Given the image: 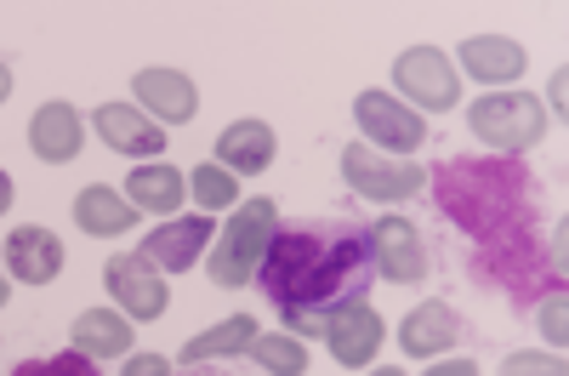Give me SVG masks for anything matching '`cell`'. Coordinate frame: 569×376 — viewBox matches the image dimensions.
<instances>
[{
	"instance_id": "17",
	"label": "cell",
	"mask_w": 569,
	"mask_h": 376,
	"mask_svg": "<svg viewBox=\"0 0 569 376\" xmlns=\"http://www.w3.org/2000/svg\"><path fill=\"white\" fill-rule=\"evenodd\" d=\"M74 222H80V234H91V240H120V234H131V222H137V206L109 182H86L74 195Z\"/></svg>"
},
{
	"instance_id": "22",
	"label": "cell",
	"mask_w": 569,
	"mask_h": 376,
	"mask_svg": "<svg viewBox=\"0 0 569 376\" xmlns=\"http://www.w3.org/2000/svg\"><path fill=\"white\" fill-rule=\"evenodd\" d=\"M246 354H251L268 376H308V348H302V337H291V332H257Z\"/></svg>"
},
{
	"instance_id": "28",
	"label": "cell",
	"mask_w": 569,
	"mask_h": 376,
	"mask_svg": "<svg viewBox=\"0 0 569 376\" xmlns=\"http://www.w3.org/2000/svg\"><path fill=\"white\" fill-rule=\"evenodd\" d=\"M421 376H479V365H472V359H433Z\"/></svg>"
},
{
	"instance_id": "11",
	"label": "cell",
	"mask_w": 569,
	"mask_h": 376,
	"mask_svg": "<svg viewBox=\"0 0 569 376\" xmlns=\"http://www.w3.org/2000/svg\"><path fill=\"white\" fill-rule=\"evenodd\" d=\"M0 257H7L12 279H23V286H52V279L63 274V240L52 228H40V222L12 228L7 246H0Z\"/></svg>"
},
{
	"instance_id": "2",
	"label": "cell",
	"mask_w": 569,
	"mask_h": 376,
	"mask_svg": "<svg viewBox=\"0 0 569 376\" xmlns=\"http://www.w3.org/2000/svg\"><path fill=\"white\" fill-rule=\"evenodd\" d=\"M273 228H279V211L273 200H240L228 217V228L211 240V286L222 291H240L257 279L262 257H268V240H273Z\"/></svg>"
},
{
	"instance_id": "27",
	"label": "cell",
	"mask_w": 569,
	"mask_h": 376,
	"mask_svg": "<svg viewBox=\"0 0 569 376\" xmlns=\"http://www.w3.org/2000/svg\"><path fill=\"white\" fill-rule=\"evenodd\" d=\"M120 376H171V359L166 354H137V359H126Z\"/></svg>"
},
{
	"instance_id": "18",
	"label": "cell",
	"mask_w": 569,
	"mask_h": 376,
	"mask_svg": "<svg viewBox=\"0 0 569 376\" xmlns=\"http://www.w3.org/2000/svg\"><path fill=\"white\" fill-rule=\"evenodd\" d=\"M461 69L472 75V80H485V86H507V80H518L530 69V58H525V46L518 40H501V34H472V40H461Z\"/></svg>"
},
{
	"instance_id": "13",
	"label": "cell",
	"mask_w": 569,
	"mask_h": 376,
	"mask_svg": "<svg viewBox=\"0 0 569 376\" xmlns=\"http://www.w3.org/2000/svg\"><path fill=\"white\" fill-rule=\"evenodd\" d=\"M80 144H86V120H80V109L74 103H40L34 109V120H29V149H34V160H46V166H69L74 155H80Z\"/></svg>"
},
{
	"instance_id": "9",
	"label": "cell",
	"mask_w": 569,
	"mask_h": 376,
	"mask_svg": "<svg viewBox=\"0 0 569 376\" xmlns=\"http://www.w3.org/2000/svg\"><path fill=\"white\" fill-rule=\"evenodd\" d=\"M370 257H376V274L393 279V286H421L427 279V246L421 234L410 228V217H382L370 228Z\"/></svg>"
},
{
	"instance_id": "26",
	"label": "cell",
	"mask_w": 569,
	"mask_h": 376,
	"mask_svg": "<svg viewBox=\"0 0 569 376\" xmlns=\"http://www.w3.org/2000/svg\"><path fill=\"white\" fill-rule=\"evenodd\" d=\"M541 337H547L552 354L569 343V297H563V286H552L547 303H541Z\"/></svg>"
},
{
	"instance_id": "7",
	"label": "cell",
	"mask_w": 569,
	"mask_h": 376,
	"mask_svg": "<svg viewBox=\"0 0 569 376\" xmlns=\"http://www.w3.org/2000/svg\"><path fill=\"white\" fill-rule=\"evenodd\" d=\"M103 286L114 291L120 314H126V319H137V325H149V319H160V314L171 308V291H166L160 268H154L149 257H142V251H120V257H109Z\"/></svg>"
},
{
	"instance_id": "21",
	"label": "cell",
	"mask_w": 569,
	"mask_h": 376,
	"mask_svg": "<svg viewBox=\"0 0 569 376\" xmlns=\"http://www.w3.org/2000/svg\"><path fill=\"white\" fill-rule=\"evenodd\" d=\"M257 332H262V325H257L251 314H233V319L211 325V332H200L194 343H182V365H206V359H228V354H246Z\"/></svg>"
},
{
	"instance_id": "5",
	"label": "cell",
	"mask_w": 569,
	"mask_h": 376,
	"mask_svg": "<svg viewBox=\"0 0 569 376\" xmlns=\"http://www.w3.org/2000/svg\"><path fill=\"white\" fill-rule=\"evenodd\" d=\"M342 177H348L353 195L382 200V206L410 200V195H421V188H427V171H421L416 160L382 155V149H370V144H348V149H342Z\"/></svg>"
},
{
	"instance_id": "23",
	"label": "cell",
	"mask_w": 569,
	"mask_h": 376,
	"mask_svg": "<svg viewBox=\"0 0 569 376\" xmlns=\"http://www.w3.org/2000/svg\"><path fill=\"white\" fill-rule=\"evenodd\" d=\"M188 195H194L206 211H228L233 200H246V195H240V177H233V171H222L217 160H206V166H194V171H188Z\"/></svg>"
},
{
	"instance_id": "32",
	"label": "cell",
	"mask_w": 569,
	"mask_h": 376,
	"mask_svg": "<svg viewBox=\"0 0 569 376\" xmlns=\"http://www.w3.org/2000/svg\"><path fill=\"white\" fill-rule=\"evenodd\" d=\"M7 206H12V177L0 171V211H7Z\"/></svg>"
},
{
	"instance_id": "10",
	"label": "cell",
	"mask_w": 569,
	"mask_h": 376,
	"mask_svg": "<svg viewBox=\"0 0 569 376\" xmlns=\"http://www.w3.org/2000/svg\"><path fill=\"white\" fill-rule=\"evenodd\" d=\"M131 91H137L142 115H149L154 126H188L200 115V91H194V80H188L182 69H137Z\"/></svg>"
},
{
	"instance_id": "6",
	"label": "cell",
	"mask_w": 569,
	"mask_h": 376,
	"mask_svg": "<svg viewBox=\"0 0 569 376\" xmlns=\"http://www.w3.org/2000/svg\"><path fill=\"white\" fill-rule=\"evenodd\" d=\"M353 120L365 131L359 144L382 149V155H399V160H410L427 144V120L410 103H399L393 91H359V98H353Z\"/></svg>"
},
{
	"instance_id": "34",
	"label": "cell",
	"mask_w": 569,
	"mask_h": 376,
	"mask_svg": "<svg viewBox=\"0 0 569 376\" xmlns=\"http://www.w3.org/2000/svg\"><path fill=\"white\" fill-rule=\"evenodd\" d=\"M370 376H405V370H399V365H376Z\"/></svg>"
},
{
	"instance_id": "16",
	"label": "cell",
	"mask_w": 569,
	"mask_h": 376,
	"mask_svg": "<svg viewBox=\"0 0 569 376\" xmlns=\"http://www.w3.org/2000/svg\"><path fill=\"white\" fill-rule=\"evenodd\" d=\"M273 155H279V137H273L268 120H233V126H222V137H217V166L233 171V177L268 171Z\"/></svg>"
},
{
	"instance_id": "14",
	"label": "cell",
	"mask_w": 569,
	"mask_h": 376,
	"mask_svg": "<svg viewBox=\"0 0 569 376\" xmlns=\"http://www.w3.org/2000/svg\"><path fill=\"white\" fill-rule=\"evenodd\" d=\"M456 337H461V319H456V308H450L445 297L416 303V308L405 314V325H399V348H405L410 359H439L445 348H456Z\"/></svg>"
},
{
	"instance_id": "33",
	"label": "cell",
	"mask_w": 569,
	"mask_h": 376,
	"mask_svg": "<svg viewBox=\"0 0 569 376\" xmlns=\"http://www.w3.org/2000/svg\"><path fill=\"white\" fill-rule=\"evenodd\" d=\"M7 303H12V279H7V274H0V308H7Z\"/></svg>"
},
{
	"instance_id": "25",
	"label": "cell",
	"mask_w": 569,
	"mask_h": 376,
	"mask_svg": "<svg viewBox=\"0 0 569 376\" xmlns=\"http://www.w3.org/2000/svg\"><path fill=\"white\" fill-rule=\"evenodd\" d=\"M501 376H563V354L547 348H518L501 359Z\"/></svg>"
},
{
	"instance_id": "4",
	"label": "cell",
	"mask_w": 569,
	"mask_h": 376,
	"mask_svg": "<svg viewBox=\"0 0 569 376\" xmlns=\"http://www.w3.org/2000/svg\"><path fill=\"white\" fill-rule=\"evenodd\" d=\"M393 86H399V103H410L421 120L461 109V69L439 52V46H410V52H399Z\"/></svg>"
},
{
	"instance_id": "24",
	"label": "cell",
	"mask_w": 569,
	"mask_h": 376,
	"mask_svg": "<svg viewBox=\"0 0 569 376\" xmlns=\"http://www.w3.org/2000/svg\"><path fill=\"white\" fill-rule=\"evenodd\" d=\"M12 376H103L98 370V359H86V354H58V359H23Z\"/></svg>"
},
{
	"instance_id": "3",
	"label": "cell",
	"mask_w": 569,
	"mask_h": 376,
	"mask_svg": "<svg viewBox=\"0 0 569 376\" xmlns=\"http://www.w3.org/2000/svg\"><path fill=\"white\" fill-rule=\"evenodd\" d=\"M467 126L485 149L512 160V155H530L547 137V103L530 98V91H485V98L467 109Z\"/></svg>"
},
{
	"instance_id": "31",
	"label": "cell",
	"mask_w": 569,
	"mask_h": 376,
	"mask_svg": "<svg viewBox=\"0 0 569 376\" xmlns=\"http://www.w3.org/2000/svg\"><path fill=\"white\" fill-rule=\"evenodd\" d=\"M12 98V63H0V103Z\"/></svg>"
},
{
	"instance_id": "19",
	"label": "cell",
	"mask_w": 569,
	"mask_h": 376,
	"mask_svg": "<svg viewBox=\"0 0 569 376\" xmlns=\"http://www.w3.org/2000/svg\"><path fill=\"white\" fill-rule=\"evenodd\" d=\"M69 337H74V354H86V359H126L131 354V319L120 308H86L69 325Z\"/></svg>"
},
{
	"instance_id": "20",
	"label": "cell",
	"mask_w": 569,
	"mask_h": 376,
	"mask_svg": "<svg viewBox=\"0 0 569 376\" xmlns=\"http://www.w3.org/2000/svg\"><path fill=\"white\" fill-rule=\"evenodd\" d=\"M126 200H131L137 211H160V217H171V211L182 206V171L166 166V160L131 166V177H126Z\"/></svg>"
},
{
	"instance_id": "30",
	"label": "cell",
	"mask_w": 569,
	"mask_h": 376,
	"mask_svg": "<svg viewBox=\"0 0 569 376\" xmlns=\"http://www.w3.org/2000/svg\"><path fill=\"white\" fill-rule=\"evenodd\" d=\"M563 91H569V75L558 69V75H552V120H563Z\"/></svg>"
},
{
	"instance_id": "15",
	"label": "cell",
	"mask_w": 569,
	"mask_h": 376,
	"mask_svg": "<svg viewBox=\"0 0 569 376\" xmlns=\"http://www.w3.org/2000/svg\"><path fill=\"white\" fill-rule=\"evenodd\" d=\"M91 131H98L114 155H131V160L137 155H166V131L137 103H103L98 115H91Z\"/></svg>"
},
{
	"instance_id": "29",
	"label": "cell",
	"mask_w": 569,
	"mask_h": 376,
	"mask_svg": "<svg viewBox=\"0 0 569 376\" xmlns=\"http://www.w3.org/2000/svg\"><path fill=\"white\" fill-rule=\"evenodd\" d=\"M563 240H569V222H552V268H558V274H563V257H569Z\"/></svg>"
},
{
	"instance_id": "8",
	"label": "cell",
	"mask_w": 569,
	"mask_h": 376,
	"mask_svg": "<svg viewBox=\"0 0 569 376\" xmlns=\"http://www.w3.org/2000/svg\"><path fill=\"white\" fill-rule=\"evenodd\" d=\"M319 337H325V348H330V359H337V365L365 370L376 359V348H382L388 325H382V314H376L370 303H348V308L319 319Z\"/></svg>"
},
{
	"instance_id": "12",
	"label": "cell",
	"mask_w": 569,
	"mask_h": 376,
	"mask_svg": "<svg viewBox=\"0 0 569 376\" xmlns=\"http://www.w3.org/2000/svg\"><path fill=\"white\" fill-rule=\"evenodd\" d=\"M217 240V228H211V217L200 211V217H177V222H160L149 240H142L137 251L149 257L160 274H182V268H194L200 263V251Z\"/></svg>"
},
{
	"instance_id": "1",
	"label": "cell",
	"mask_w": 569,
	"mask_h": 376,
	"mask_svg": "<svg viewBox=\"0 0 569 376\" xmlns=\"http://www.w3.org/2000/svg\"><path fill=\"white\" fill-rule=\"evenodd\" d=\"M376 257H370V234L353 222H297V228H273L268 257L257 268L262 291L279 303L284 325L297 337H319V319L337 314L348 303H365L359 291L370 286Z\"/></svg>"
}]
</instances>
